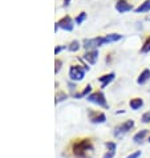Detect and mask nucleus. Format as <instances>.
<instances>
[{
	"label": "nucleus",
	"mask_w": 150,
	"mask_h": 158,
	"mask_svg": "<svg viewBox=\"0 0 150 158\" xmlns=\"http://www.w3.org/2000/svg\"><path fill=\"white\" fill-rule=\"evenodd\" d=\"M88 117L92 124H104L106 121V116L102 112L98 110H88Z\"/></svg>",
	"instance_id": "obj_7"
},
{
	"label": "nucleus",
	"mask_w": 150,
	"mask_h": 158,
	"mask_svg": "<svg viewBox=\"0 0 150 158\" xmlns=\"http://www.w3.org/2000/svg\"><path fill=\"white\" fill-rule=\"evenodd\" d=\"M114 77H116L114 73H108V74H104V76L98 77V81L101 82V89H105V88L114 80Z\"/></svg>",
	"instance_id": "obj_10"
},
{
	"label": "nucleus",
	"mask_w": 150,
	"mask_h": 158,
	"mask_svg": "<svg viewBox=\"0 0 150 158\" xmlns=\"http://www.w3.org/2000/svg\"><path fill=\"white\" fill-rule=\"evenodd\" d=\"M121 39H122V35H120V33H109L105 36V41H106V44L108 43H116V41H120Z\"/></svg>",
	"instance_id": "obj_17"
},
{
	"label": "nucleus",
	"mask_w": 150,
	"mask_h": 158,
	"mask_svg": "<svg viewBox=\"0 0 150 158\" xmlns=\"http://www.w3.org/2000/svg\"><path fill=\"white\" fill-rule=\"evenodd\" d=\"M63 49H64V47H61V45L56 47V48H55V55H59V53H60V52L63 51Z\"/></svg>",
	"instance_id": "obj_25"
},
{
	"label": "nucleus",
	"mask_w": 150,
	"mask_h": 158,
	"mask_svg": "<svg viewBox=\"0 0 150 158\" xmlns=\"http://www.w3.org/2000/svg\"><path fill=\"white\" fill-rule=\"evenodd\" d=\"M150 11V0H145L144 3H141V6H138L134 10L135 14H144V12Z\"/></svg>",
	"instance_id": "obj_14"
},
{
	"label": "nucleus",
	"mask_w": 150,
	"mask_h": 158,
	"mask_svg": "<svg viewBox=\"0 0 150 158\" xmlns=\"http://www.w3.org/2000/svg\"><path fill=\"white\" fill-rule=\"evenodd\" d=\"M59 28L65 29V31H68V32H72L73 28H74V23L72 20V17L68 16V15L64 16V17H61V19L55 24V32H57Z\"/></svg>",
	"instance_id": "obj_4"
},
{
	"label": "nucleus",
	"mask_w": 150,
	"mask_h": 158,
	"mask_svg": "<svg viewBox=\"0 0 150 158\" xmlns=\"http://www.w3.org/2000/svg\"><path fill=\"white\" fill-rule=\"evenodd\" d=\"M69 4H70V0H64V4H63V6H64V7H68Z\"/></svg>",
	"instance_id": "obj_27"
},
{
	"label": "nucleus",
	"mask_w": 150,
	"mask_h": 158,
	"mask_svg": "<svg viewBox=\"0 0 150 158\" xmlns=\"http://www.w3.org/2000/svg\"><path fill=\"white\" fill-rule=\"evenodd\" d=\"M86 19V12H81V14H78V16L76 17V20H74V23H76L77 25L78 24H81L84 20Z\"/></svg>",
	"instance_id": "obj_21"
},
{
	"label": "nucleus",
	"mask_w": 150,
	"mask_h": 158,
	"mask_svg": "<svg viewBox=\"0 0 150 158\" xmlns=\"http://www.w3.org/2000/svg\"><path fill=\"white\" fill-rule=\"evenodd\" d=\"M86 100L89 101V102L94 104V105H98V106L108 108L106 98H105V94L102 93V92H93V93H90L89 96H88Z\"/></svg>",
	"instance_id": "obj_5"
},
{
	"label": "nucleus",
	"mask_w": 150,
	"mask_h": 158,
	"mask_svg": "<svg viewBox=\"0 0 150 158\" xmlns=\"http://www.w3.org/2000/svg\"><path fill=\"white\" fill-rule=\"evenodd\" d=\"M148 141H149V142H150V137H149V139H148Z\"/></svg>",
	"instance_id": "obj_29"
},
{
	"label": "nucleus",
	"mask_w": 150,
	"mask_h": 158,
	"mask_svg": "<svg viewBox=\"0 0 150 158\" xmlns=\"http://www.w3.org/2000/svg\"><path fill=\"white\" fill-rule=\"evenodd\" d=\"M97 59H98V51H97V49H93V51H86L85 53H84V60H85L88 64H90V65L96 64Z\"/></svg>",
	"instance_id": "obj_9"
},
{
	"label": "nucleus",
	"mask_w": 150,
	"mask_h": 158,
	"mask_svg": "<svg viewBox=\"0 0 150 158\" xmlns=\"http://www.w3.org/2000/svg\"><path fill=\"white\" fill-rule=\"evenodd\" d=\"M133 128H134V121L133 120H127L125 122H122L121 125L116 126L113 134H114V137H122L123 134H126L127 131H130Z\"/></svg>",
	"instance_id": "obj_6"
},
{
	"label": "nucleus",
	"mask_w": 150,
	"mask_h": 158,
	"mask_svg": "<svg viewBox=\"0 0 150 158\" xmlns=\"http://www.w3.org/2000/svg\"><path fill=\"white\" fill-rule=\"evenodd\" d=\"M88 71L86 68H82L81 65H72L69 68V77L72 81H81L85 77V72Z\"/></svg>",
	"instance_id": "obj_3"
},
{
	"label": "nucleus",
	"mask_w": 150,
	"mask_h": 158,
	"mask_svg": "<svg viewBox=\"0 0 150 158\" xmlns=\"http://www.w3.org/2000/svg\"><path fill=\"white\" fill-rule=\"evenodd\" d=\"M150 80V69H144L142 72L140 73L138 78H137V84L138 85H144Z\"/></svg>",
	"instance_id": "obj_12"
},
{
	"label": "nucleus",
	"mask_w": 150,
	"mask_h": 158,
	"mask_svg": "<svg viewBox=\"0 0 150 158\" xmlns=\"http://www.w3.org/2000/svg\"><path fill=\"white\" fill-rule=\"evenodd\" d=\"M106 44L105 41V36H98V37H93V39H85L82 43V47L85 48L86 51H93L100 48L101 45Z\"/></svg>",
	"instance_id": "obj_2"
},
{
	"label": "nucleus",
	"mask_w": 150,
	"mask_h": 158,
	"mask_svg": "<svg viewBox=\"0 0 150 158\" xmlns=\"http://www.w3.org/2000/svg\"><path fill=\"white\" fill-rule=\"evenodd\" d=\"M141 121H142L144 124H149V122H150V110L146 112V113H144L142 118H141Z\"/></svg>",
	"instance_id": "obj_22"
},
{
	"label": "nucleus",
	"mask_w": 150,
	"mask_h": 158,
	"mask_svg": "<svg viewBox=\"0 0 150 158\" xmlns=\"http://www.w3.org/2000/svg\"><path fill=\"white\" fill-rule=\"evenodd\" d=\"M80 43H78V40H73V41H70V44L68 45V51L70 52H77L78 49H80Z\"/></svg>",
	"instance_id": "obj_18"
},
{
	"label": "nucleus",
	"mask_w": 150,
	"mask_h": 158,
	"mask_svg": "<svg viewBox=\"0 0 150 158\" xmlns=\"http://www.w3.org/2000/svg\"><path fill=\"white\" fill-rule=\"evenodd\" d=\"M61 65H63V61L57 59L55 61V73H59L60 72V69H61Z\"/></svg>",
	"instance_id": "obj_23"
},
{
	"label": "nucleus",
	"mask_w": 150,
	"mask_h": 158,
	"mask_svg": "<svg viewBox=\"0 0 150 158\" xmlns=\"http://www.w3.org/2000/svg\"><path fill=\"white\" fill-rule=\"evenodd\" d=\"M68 86H69V90H70V92H74V89H76V85H74L73 82H69Z\"/></svg>",
	"instance_id": "obj_26"
},
{
	"label": "nucleus",
	"mask_w": 150,
	"mask_h": 158,
	"mask_svg": "<svg viewBox=\"0 0 150 158\" xmlns=\"http://www.w3.org/2000/svg\"><path fill=\"white\" fill-rule=\"evenodd\" d=\"M67 98H68L67 93H64V92H59V93L56 94L55 102H56V104H59V102H61V101H64V100H67Z\"/></svg>",
	"instance_id": "obj_20"
},
{
	"label": "nucleus",
	"mask_w": 150,
	"mask_h": 158,
	"mask_svg": "<svg viewBox=\"0 0 150 158\" xmlns=\"http://www.w3.org/2000/svg\"><path fill=\"white\" fill-rule=\"evenodd\" d=\"M72 152L76 158H89L93 152V142L89 138L77 139L72 146Z\"/></svg>",
	"instance_id": "obj_1"
},
{
	"label": "nucleus",
	"mask_w": 150,
	"mask_h": 158,
	"mask_svg": "<svg viewBox=\"0 0 150 158\" xmlns=\"http://www.w3.org/2000/svg\"><path fill=\"white\" fill-rule=\"evenodd\" d=\"M141 154H142V152H140V150H137V152H133L131 154H129L126 158H140Z\"/></svg>",
	"instance_id": "obj_24"
},
{
	"label": "nucleus",
	"mask_w": 150,
	"mask_h": 158,
	"mask_svg": "<svg viewBox=\"0 0 150 158\" xmlns=\"http://www.w3.org/2000/svg\"><path fill=\"white\" fill-rule=\"evenodd\" d=\"M131 10H133V6L126 0H118L116 3V11L120 14H125V12H129Z\"/></svg>",
	"instance_id": "obj_8"
},
{
	"label": "nucleus",
	"mask_w": 150,
	"mask_h": 158,
	"mask_svg": "<svg viewBox=\"0 0 150 158\" xmlns=\"http://www.w3.org/2000/svg\"><path fill=\"white\" fill-rule=\"evenodd\" d=\"M90 92H92V85L88 84L85 88H84V90H81L80 93H76V94H73V97L74 98H84V97H88V96L90 94Z\"/></svg>",
	"instance_id": "obj_15"
},
{
	"label": "nucleus",
	"mask_w": 150,
	"mask_h": 158,
	"mask_svg": "<svg viewBox=\"0 0 150 158\" xmlns=\"http://www.w3.org/2000/svg\"><path fill=\"white\" fill-rule=\"evenodd\" d=\"M146 135H148V129L140 130L138 133H135L134 137H133L134 143H141V142H144V139H145V137H146Z\"/></svg>",
	"instance_id": "obj_13"
},
{
	"label": "nucleus",
	"mask_w": 150,
	"mask_h": 158,
	"mask_svg": "<svg viewBox=\"0 0 150 158\" xmlns=\"http://www.w3.org/2000/svg\"><path fill=\"white\" fill-rule=\"evenodd\" d=\"M129 105H130V108L133 109V110H138V109L142 108L144 100H142V98H138V97H137V98H133V100H130Z\"/></svg>",
	"instance_id": "obj_16"
},
{
	"label": "nucleus",
	"mask_w": 150,
	"mask_h": 158,
	"mask_svg": "<svg viewBox=\"0 0 150 158\" xmlns=\"http://www.w3.org/2000/svg\"><path fill=\"white\" fill-rule=\"evenodd\" d=\"M146 20H149V21H150V16H148V17H146Z\"/></svg>",
	"instance_id": "obj_28"
},
{
	"label": "nucleus",
	"mask_w": 150,
	"mask_h": 158,
	"mask_svg": "<svg viewBox=\"0 0 150 158\" xmlns=\"http://www.w3.org/2000/svg\"><path fill=\"white\" fill-rule=\"evenodd\" d=\"M141 52H142V53H148V52H150V36L146 37V40L144 41L142 47H141Z\"/></svg>",
	"instance_id": "obj_19"
},
{
	"label": "nucleus",
	"mask_w": 150,
	"mask_h": 158,
	"mask_svg": "<svg viewBox=\"0 0 150 158\" xmlns=\"http://www.w3.org/2000/svg\"><path fill=\"white\" fill-rule=\"evenodd\" d=\"M105 146L108 148V152L105 153V156L102 158H113L114 156H116V143L112 142V141H108V142H105Z\"/></svg>",
	"instance_id": "obj_11"
}]
</instances>
